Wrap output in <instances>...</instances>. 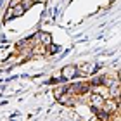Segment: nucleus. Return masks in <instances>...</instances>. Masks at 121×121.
<instances>
[{"mask_svg":"<svg viewBox=\"0 0 121 121\" xmlns=\"http://www.w3.org/2000/svg\"><path fill=\"white\" fill-rule=\"evenodd\" d=\"M60 74H62V78H64V80H68V78H74V76H78V68H76L74 64H69V66H66V68H62Z\"/></svg>","mask_w":121,"mask_h":121,"instance_id":"1","label":"nucleus"},{"mask_svg":"<svg viewBox=\"0 0 121 121\" xmlns=\"http://www.w3.org/2000/svg\"><path fill=\"white\" fill-rule=\"evenodd\" d=\"M10 9H12V17H21V16L26 12V7H24V4H23V2L12 5Z\"/></svg>","mask_w":121,"mask_h":121,"instance_id":"2","label":"nucleus"},{"mask_svg":"<svg viewBox=\"0 0 121 121\" xmlns=\"http://www.w3.org/2000/svg\"><path fill=\"white\" fill-rule=\"evenodd\" d=\"M95 69H97V64H95V62H86V64L81 66V73H85V74L95 73Z\"/></svg>","mask_w":121,"mask_h":121,"instance_id":"3","label":"nucleus"},{"mask_svg":"<svg viewBox=\"0 0 121 121\" xmlns=\"http://www.w3.org/2000/svg\"><path fill=\"white\" fill-rule=\"evenodd\" d=\"M102 102H104V97L100 95V93H93L92 95V104H93V109H99L102 106Z\"/></svg>","mask_w":121,"mask_h":121,"instance_id":"4","label":"nucleus"},{"mask_svg":"<svg viewBox=\"0 0 121 121\" xmlns=\"http://www.w3.org/2000/svg\"><path fill=\"white\" fill-rule=\"evenodd\" d=\"M40 42L43 43V45H50L52 43V38H50V35H48V33H40Z\"/></svg>","mask_w":121,"mask_h":121,"instance_id":"5","label":"nucleus"}]
</instances>
